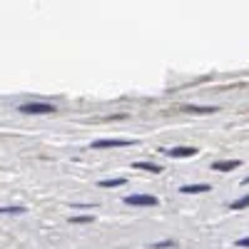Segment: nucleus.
Here are the masks:
<instances>
[{
  "label": "nucleus",
  "instance_id": "obj_4",
  "mask_svg": "<svg viewBox=\"0 0 249 249\" xmlns=\"http://www.w3.org/2000/svg\"><path fill=\"white\" fill-rule=\"evenodd\" d=\"M239 160H224V162H214L212 164V170H217V172H232V170H237L239 167Z\"/></svg>",
  "mask_w": 249,
  "mask_h": 249
},
{
  "label": "nucleus",
  "instance_id": "obj_13",
  "mask_svg": "<svg viewBox=\"0 0 249 249\" xmlns=\"http://www.w3.org/2000/svg\"><path fill=\"white\" fill-rule=\"evenodd\" d=\"M237 247H249V237H244V239H237Z\"/></svg>",
  "mask_w": 249,
  "mask_h": 249
},
{
  "label": "nucleus",
  "instance_id": "obj_2",
  "mask_svg": "<svg viewBox=\"0 0 249 249\" xmlns=\"http://www.w3.org/2000/svg\"><path fill=\"white\" fill-rule=\"evenodd\" d=\"M124 204H132V207H157V197H152V195H127V197H124Z\"/></svg>",
  "mask_w": 249,
  "mask_h": 249
},
{
  "label": "nucleus",
  "instance_id": "obj_6",
  "mask_svg": "<svg viewBox=\"0 0 249 249\" xmlns=\"http://www.w3.org/2000/svg\"><path fill=\"white\" fill-rule=\"evenodd\" d=\"M210 190H212L210 184H184V187H179L182 195H202V192H210Z\"/></svg>",
  "mask_w": 249,
  "mask_h": 249
},
{
  "label": "nucleus",
  "instance_id": "obj_9",
  "mask_svg": "<svg viewBox=\"0 0 249 249\" xmlns=\"http://www.w3.org/2000/svg\"><path fill=\"white\" fill-rule=\"evenodd\" d=\"M244 207H249V195H244V197H239L237 202H232L230 210H244Z\"/></svg>",
  "mask_w": 249,
  "mask_h": 249
},
{
  "label": "nucleus",
  "instance_id": "obj_7",
  "mask_svg": "<svg viewBox=\"0 0 249 249\" xmlns=\"http://www.w3.org/2000/svg\"><path fill=\"white\" fill-rule=\"evenodd\" d=\"M132 167H135V170H144V172H152V175H160V172H162L160 164H152V162H135Z\"/></svg>",
  "mask_w": 249,
  "mask_h": 249
},
{
  "label": "nucleus",
  "instance_id": "obj_11",
  "mask_svg": "<svg viewBox=\"0 0 249 249\" xmlns=\"http://www.w3.org/2000/svg\"><path fill=\"white\" fill-rule=\"evenodd\" d=\"M120 184H124V179H122V177H115V179H102V182H100V187H120Z\"/></svg>",
  "mask_w": 249,
  "mask_h": 249
},
{
  "label": "nucleus",
  "instance_id": "obj_8",
  "mask_svg": "<svg viewBox=\"0 0 249 249\" xmlns=\"http://www.w3.org/2000/svg\"><path fill=\"white\" fill-rule=\"evenodd\" d=\"M184 112H195V115H212L217 112V107H197V105H184Z\"/></svg>",
  "mask_w": 249,
  "mask_h": 249
},
{
  "label": "nucleus",
  "instance_id": "obj_1",
  "mask_svg": "<svg viewBox=\"0 0 249 249\" xmlns=\"http://www.w3.org/2000/svg\"><path fill=\"white\" fill-rule=\"evenodd\" d=\"M20 112H25V115H50V112H55V107L48 105V102H28V105H20Z\"/></svg>",
  "mask_w": 249,
  "mask_h": 249
},
{
  "label": "nucleus",
  "instance_id": "obj_14",
  "mask_svg": "<svg viewBox=\"0 0 249 249\" xmlns=\"http://www.w3.org/2000/svg\"><path fill=\"white\" fill-rule=\"evenodd\" d=\"M242 184H249V177H244V179H242Z\"/></svg>",
  "mask_w": 249,
  "mask_h": 249
},
{
  "label": "nucleus",
  "instance_id": "obj_10",
  "mask_svg": "<svg viewBox=\"0 0 249 249\" xmlns=\"http://www.w3.org/2000/svg\"><path fill=\"white\" fill-rule=\"evenodd\" d=\"M25 207H0V214H23Z\"/></svg>",
  "mask_w": 249,
  "mask_h": 249
},
{
  "label": "nucleus",
  "instance_id": "obj_5",
  "mask_svg": "<svg viewBox=\"0 0 249 249\" xmlns=\"http://www.w3.org/2000/svg\"><path fill=\"white\" fill-rule=\"evenodd\" d=\"M164 155H170V157H195L197 150L195 147H172V150H162Z\"/></svg>",
  "mask_w": 249,
  "mask_h": 249
},
{
  "label": "nucleus",
  "instance_id": "obj_12",
  "mask_svg": "<svg viewBox=\"0 0 249 249\" xmlns=\"http://www.w3.org/2000/svg\"><path fill=\"white\" fill-rule=\"evenodd\" d=\"M70 222L72 224H88V222H92V217H85V214L82 217H70Z\"/></svg>",
  "mask_w": 249,
  "mask_h": 249
},
{
  "label": "nucleus",
  "instance_id": "obj_3",
  "mask_svg": "<svg viewBox=\"0 0 249 249\" xmlns=\"http://www.w3.org/2000/svg\"><path fill=\"white\" fill-rule=\"evenodd\" d=\"M135 144V140H95L92 150H107V147H130Z\"/></svg>",
  "mask_w": 249,
  "mask_h": 249
}]
</instances>
